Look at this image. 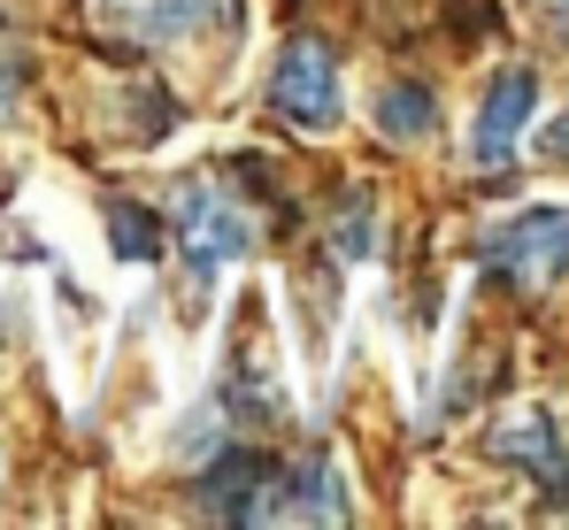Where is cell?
<instances>
[{
  "label": "cell",
  "instance_id": "6da1fadb",
  "mask_svg": "<svg viewBox=\"0 0 569 530\" xmlns=\"http://www.w3.org/2000/svg\"><path fill=\"white\" fill-rule=\"evenodd\" d=\"M485 262L523 292H547L555 277H569V200H531V208L500 216L485 231Z\"/></svg>",
  "mask_w": 569,
  "mask_h": 530
},
{
  "label": "cell",
  "instance_id": "7a4b0ae2",
  "mask_svg": "<svg viewBox=\"0 0 569 530\" xmlns=\"http://www.w3.org/2000/svg\"><path fill=\"white\" fill-rule=\"evenodd\" d=\"M270 108H278L292 131H331L347 116V92H339V54L323 39H292L270 70Z\"/></svg>",
  "mask_w": 569,
  "mask_h": 530
},
{
  "label": "cell",
  "instance_id": "3957f363",
  "mask_svg": "<svg viewBox=\"0 0 569 530\" xmlns=\"http://www.w3.org/2000/svg\"><path fill=\"white\" fill-rule=\"evenodd\" d=\"M178 231H186V269L200 292L216 284V269H231L254 247V216L231 192H216V184H186L178 192Z\"/></svg>",
  "mask_w": 569,
  "mask_h": 530
},
{
  "label": "cell",
  "instance_id": "277c9868",
  "mask_svg": "<svg viewBox=\"0 0 569 530\" xmlns=\"http://www.w3.org/2000/svg\"><path fill=\"white\" fill-rule=\"evenodd\" d=\"M100 23L139 47H186L208 31H239V0H93Z\"/></svg>",
  "mask_w": 569,
  "mask_h": 530
},
{
  "label": "cell",
  "instance_id": "5b68a950",
  "mask_svg": "<svg viewBox=\"0 0 569 530\" xmlns=\"http://www.w3.org/2000/svg\"><path fill=\"white\" fill-rule=\"evenodd\" d=\"M531 116H539V70H500V78L485 86V108H477V123H470V162L477 170H500V162L523 147Z\"/></svg>",
  "mask_w": 569,
  "mask_h": 530
},
{
  "label": "cell",
  "instance_id": "8992f818",
  "mask_svg": "<svg viewBox=\"0 0 569 530\" xmlns=\"http://www.w3.org/2000/svg\"><path fill=\"white\" fill-rule=\"evenodd\" d=\"M262 523H347V484L323 453L270 469V500H262Z\"/></svg>",
  "mask_w": 569,
  "mask_h": 530
},
{
  "label": "cell",
  "instance_id": "52a82bcc",
  "mask_svg": "<svg viewBox=\"0 0 569 530\" xmlns=\"http://www.w3.org/2000/svg\"><path fill=\"white\" fill-rule=\"evenodd\" d=\"M262 500H270V469L247 446H216V469L200 477V508L223 523H262Z\"/></svg>",
  "mask_w": 569,
  "mask_h": 530
},
{
  "label": "cell",
  "instance_id": "ba28073f",
  "mask_svg": "<svg viewBox=\"0 0 569 530\" xmlns=\"http://www.w3.org/2000/svg\"><path fill=\"white\" fill-rule=\"evenodd\" d=\"M492 453L516 461V469H531V477H547V484H562V469H569V446H562L547 408H508L492 423Z\"/></svg>",
  "mask_w": 569,
  "mask_h": 530
},
{
  "label": "cell",
  "instance_id": "9c48e42d",
  "mask_svg": "<svg viewBox=\"0 0 569 530\" xmlns=\"http://www.w3.org/2000/svg\"><path fill=\"white\" fill-rule=\"evenodd\" d=\"M370 123H378L392 147H416V139H431V131H439V92L392 78V86H378V100H370Z\"/></svg>",
  "mask_w": 569,
  "mask_h": 530
},
{
  "label": "cell",
  "instance_id": "30bf717a",
  "mask_svg": "<svg viewBox=\"0 0 569 530\" xmlns=\"http://www.w3.org/2000/svg\"><path fill=\"white\" fill-rule=\"evenodd\" d=\"M100 223H108V247H116V262H162V223L147 216V208H131V200H108L100 208Z\"/></svg>",
  "mask_w": 569,
  "mask_h": 530
},
{
  "label": "cell",
  "instance_id": "8fae6325",
  "mask_svg": "<svg viewBox=\"0 0 569 530\" xmlns=\"http://www.w3.org/2000/svg\"><path fill=\"white\" fill-rule=\"evenodd\" d=\"M331 247H339V254H347V262H362V254H370V247H378V208H370V200H362V192H355V200H347V208H339V223H331Z\"/></svg>",
  "mask_w": 569,
  "mask_h": 530
},
{
  "label": "cell",
  "instance_id": "7c38bea8",
  "mask_svg": "<svg viewBox=\"0 0 569 530\" xmlns=\"http://www.w3.org/2000/svg\"><path fill=\"white\" fill-rule=\"evenodd\" d=\"M539 154H547V162H569V108L547 123V131H539Z\"/></svg>",
  "mask_w": 569,
  "mask_h": 530
},
{
  "label": "cell",
  "instance_id": "4fadbf2b",
  "mask_svg": "<svg viewBox=\"0 0 569 530\" xmlns=\"http://www.w3.org/2000/svg\"><path fill=\"white\" fill-rule=\"evenodd\" d=\"M8 108H16V70L0 62V116H8Z\"/></svg>",
  "mask_w": 569,
  "mask_h": 530
},
{
  "label": "cell",
  "instance_id": "5bb4252c",
  "mask_svg": "<svg viewBox=\"0 0 569 530\" xmlns=\"http://www.w3.org/2000/svg\"><path fill=\"white\" fill-rule=\"evenodd\" d=\"M562 16H569V0H562Z\"/></svg>",
  "mask_w": 569,
  "mask_h": 530
}]
</instances>
